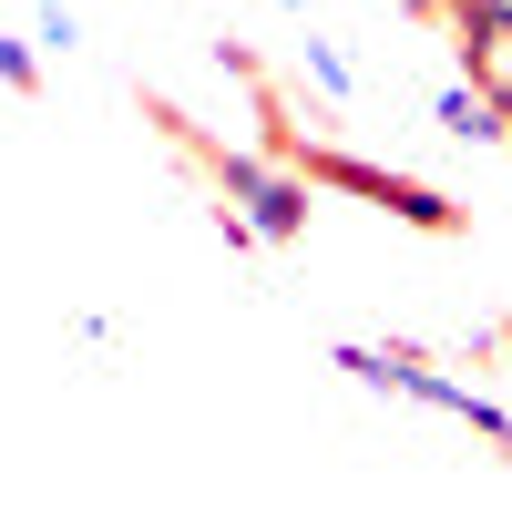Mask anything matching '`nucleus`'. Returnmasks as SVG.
Instances as JSON below:
<instances>
[{
	"label": "nucleus",
	"mask_w": 512,
	"mask_h": 512,
	"mask_svg": "<svg viewBox=\"0 0 512 512\" xmlns=\"http://www.w3.org/2000/svg\"><path fill=\"white\" fill-rule=\"evenodd\" d=\"M0 82L31 93V82H41V41H11V31H0Z\"/></svg>",
	"instance_id": "obj_7"
},
{
	"label": "nucleus",
	"mask_w": 512,
	"mask_h": 512,
	"mask_svg": "<svg viewBox=\"0 0 512 512\" xmlns=\"http://www.w3.org/2000/svg\"><path fill=\"white\" fill-rule=\"evenodd\" d=\"M297 72H308L328 103H359V72H349V52H338V41H318V31H308V41H297Z\"/></svg>",
	"instance_id": "obj_6"
},
{
	"label": "nucleus",
	"mask_w": 512,
	"mask_h": 512,
	"mask_svg": "<svg viewBox=\"0 0 512 512\" xmlns=\"http://www.w3.org/2000/svg\"><path fill=\"white\" fill-rule=\"evenodd\" d=\"M400 11H420V21H451V0H400Z\"/></svg>",
	"instance_id": "obj_10"
},
{
	"label": "nucleus",
	"mask_w": 512,
	"mask_h": 512,
	"mask_svg": "<svg viewBox=\"0 0 512 512\" xmlns=\"http://www.w3.org/2000/svg\"><path fill=\"white\" fill-rule=\"evenodd\" d=\"M338 369H349L359 390H390V400H410V410H431V420H461L482 451H512V410H502L492 390H472L461 369L400 349V338H338Z\"/></svg>",
	"instance_id": "obj_2"
},
{
	"label": "nucleus",
	"mask_w": 512,
	"mask_h": 512,
	"mask_svg": "<svg viewBox=\"0 0 512 512\" xmlns=\"http://www.w3.org/2000/svg\"><path fill=\"white\" fill-rule=\"evenodd\" d=\"M472 21H512V0H451V31H472Z\"/></svg>",
	"instance_id": "obj_9"
},
{
	"label": "nucleus",
	"mask_w": 512,
	"mask_h": 512,
	"mask_svg": "<svg viewBox=\"0 0 512 512\" xmlns=\"http://www.w3.org/2000/svg\"><path fill=\"white\" fill-rule=\"evenodd\" d=\"M144 113L164 123V144H175L195 175H205L226 246H297V236H308V216H318V205H308V195H318V185H308V164H287L277 144H267V154H236V144H216V134H205V123H185L164 93H154Z\"/></svg>",
	"instance_id": "obj_1"
},
{
	"label": "nucleus",
	"mask_w": 512,
	"mask_h": 512,
	"mask_svg": "<svg viewBox=\"0 0 512 512\" xmlns=\"http://www.w3.org/2000/svg\"><path fill=\"white\" fill-rule=\"evenodd\" d=\"M461 72L512 113V21H472V31H461Z\"/></svg>",
	"instance_id": "obj_5"
},
{
	"label": "nucleus",
	"mask_w": 512,
	"mask_h": 512,
	"mask_svg": "<svg viewBox=\"0 0 512 512\" xmlns=\"http://www.w3.org/2000/svg\"><path fill=\"white\" fill-rule=\"evenodd\" d=\"M31 41H52V52H72V41H82V21H72L62 0H52V11H41V31H31Z\"/></svg>",
	"instance_id": "obj_8"
},
{
	"label": "nucleus",
	"mask_w": 512,
	"mask_h": 512,
	"mask_svg": "<svg viewBox=\"0 0 512 512\" xmlns=\"http://www.w3.org/2000/svg\"><path fill=\"white\" fill-rule=\"evenodd\" d=\"M267 144H277L287 164H308V185H338V195H359V205H379V216H400V226H420V236H461V205H451L441 185L400 175V164H369V154H349V144H308V134L277 113V93H267Z\"/></svg>",
	"instance_id": "obj_3"
},
{
	"label": "nucleus",
	"mask_w": 512,
	"mask_h": 512,
	"mask_svg": "<svg viewBox=\"0 0 512 512\" xmlns=\"http://www.w3.org/2000/svg\"><path fill=\"white\" fill-rule=\"evenodd\" d=\"M431 123H441L451 144H512V113H502V103L482 93L472 72H461V82H441V103H431Z\"/></svg>",
	"instance_id": "obj_4"
}]
</instances>
